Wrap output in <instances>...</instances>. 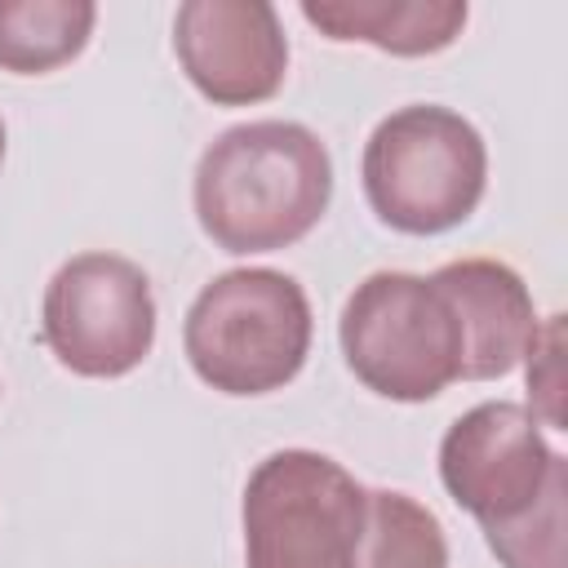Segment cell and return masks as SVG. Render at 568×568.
Returning a JSON list of instances; mask_svg holds the SVG:
<instances>
[{"label":"cell","mask_w":568,"mask_h":568,"mask_svg":"<svg viewBox=\"0 0 568 568\" xmlns=\"http://www.w3.org/2000/svg\"><path fill=\"white\" fill-rule=\"evenodd\" d=\"M311 328V302L293 275L235 266L195 293L182 346L204 386L222 395H271L302 373Z\"/></svg>","instance_id":"obj_3"},{"label":"cell","mask_w":568,"mask_h":568,"mask_svg":"<svg viewBox=\"0 0 568 568\" xmlns=\"http://www.w3.org/2000/svg\"><path fill=\"white\" fill-rule=\"evenodd\" d=\"M44 346L75 377H124L155 346V293L120 253H75L53 271L40 302Z\"/></svg>","instance_id":"obj_6"},{"label":"cell","mask_w":568,"mask_h":568,"mask_svg":"<svg viewBox=\"0 0 568 568\" xmlns=\"http://www.w3.org/2000/svg\"><path fill=\"white\" fill-rule=\"evenodd\" d=\"M355 568H448L444 524L399 488H368Z\"/></svg>","instance_id":"obj_12"},{"label":"cell","mask_w":568,"mask_h":568,"mask_svg":"<svg viewBox=\"0 0 568 568\" xmlns=\"http://www.w3.org/2000/svg\"><path fill=\"white\" fill-rule=\"evenodd\" d=\"M173 53L213 106H253L280 93L288 40L266 0H186L173 18Z\"/></svg>","instance_id":"obj_8"},{"label":"cell","mask_w":568,"mask_h":568,"mask_svg":"<svg viewBox=\"0 0 568 568\" xmlns=\"http://www.w3.org/2000/svg\"><path fill=\"white\" fill-rule=\"evenodd\" d=\"M195 222L222 253H275L320 226L333 200V155L297 120L222 129L191 182Z\"/></svg>","instance_id":"obj_1"},{"label":"cell","mask_w":568,"mask_h":568,"mask_svg":"<svg viewBox=\"0 0 568 568\" xmlns=\"http://www.w3.org/2000/svg\"><path fill=\"white\" fill-rule=\"evenodd\" d=\"M0 164H4V120H0Z\"/></svg>","instance_id":"obj_15"},{"label":"cell","mask_w":568,"mask_h":568,"mask_svg":"<svg viewBox=\"0 0 568 568\" xmlns=\"http://www.w3.org/2000/svg\"><path fill=\"white\" fill-rule=\"evenodd\" d=\"M564 501H568V462L550 475L546 493L519 519L484 528V541L501 559V568H564Z\"/></svg>","instance_id":"obj_13"},{"label":"cell","mask_w":568,"mask_h":568,"mask_svg":"<svg viewBox=\"0 0 568 568\" xmlns=\"http://www.w3.org/2000/svg\"><path fill=\"white\" fill-rule=\"evenodd\" d=\"M302 18L328 40H364L395 58L448 49L470 9L466 0H302Z\"/></svg>","instance_id":"obj_10"},{"label":"cell","mask_w":568,"mask_h":568,"mask_svg":"<svg viewBox=\"0 0 568 568\" xmlns=\"http://www.w3.org/2000/svg\"><path fill=\"white\" fill-rule=\"evenodd\" d=\"M98 22L93 0H0V71L44 75L84 53Z\"/></svg>","instance_id":"obj_11"},{"label":"cell","mask_w":568,"mask_h":568,"mask_svg":"<svg viewBox=\"0 0 568 568\" xmlns=\"http://www.w3.org/2000/svg\"><path fill=\"white\" fill-rule=\"evenodd\" d=\"M564 466L541 435V422L515 399L466 408L439 439V479L479 528L519 519Z\"/></svg>","instance_id":"obj_7"},{"label":"cell","mask_w":568,"mask_h":568,"mask_svg":"<svg viewBox=\"0 0 568 568\" xmlns=\"http://www.w3.org/2000/svg\"><path fill=\"white\" fill-rule=\"evenodd\" d=\"M359 178L377 222L399 235H444L479 209L488 146L462 111L413 102L377 120L364 142Z\"/></svg>","instance_id":"obj_2"},{"label":"cell","mask_w":568,"mask_h":568,"mask_svg":"<svg viewBox=\"0 0 568 568\" xmlns=\"http://www.w3.org/2000/svg\"><path fill=\"white\" fill-rule=\"evenodd\" d=\"M430 284L448 297L462 333V382L506 377L537 337V311L524 275L497 257L444 262Z\"/></svg>","instance_id":"obj_9"},{"label":"cell","mask_w":568,"mask_h":568,"mask_svg":"<svg viewBox=\"0 0 568 568\" xmlns=\"http://www.w3.org/2000/svg\"><path fill=\"white\" fill-rule=\"evenodd\" d=\"M337 342L346 368L395 404H426L462 377V333L430 275H364L342 306Z\"/></svg>","instance_id":"obj_4"},{"label":"cell","mask_w":568,"mask_h":568,"mask_svg":"<svg viewBox=\"0 0 568 568\" xmlns=\"http://www.w3.org/2000/svg\"><path fill=\"white\" fill-rule=\"evenodd\" d=\"M528 364V399H532V417L546 422L550 430H564V315H550L546 324H537V337L524 355Z\"/></svg>","instance_id":"obj_14"},{"label":"cell","mask_w":568,"mask_h":568,"mask_svg":"<svg viewBox=\"0 0 568 568\" xmlns=\"http://www.w3.org/2000/svg\"><path fill=\"white\" fill-rule=\"evenodd\" d=\"M368 488L328 453L280 448L244 484V568H355Z\"/></svg>","instance_id":"obj_5"}]
</instances>
